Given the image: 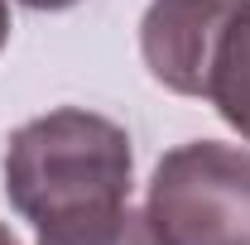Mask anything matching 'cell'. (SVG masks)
<instances>
[{"label":"cell","mask_w":250,"mask_h":245,"mask_svg":"<svg viewBox=\"0 0 250 245\" xmlns=\"http://www.w3.org/2000/svg\"><path fill=\"white\" fill-rule=\"evenodd\" d=\"M130 183H135L130 135L96 111L58 106L10 135L5 197L39 231L77 216L116 212L130 202Z\"/></svg>","instance_id":"cell-1"},{"label":"cell","mask_w":250,"mask_h":245,"mask_svg":"<svg viewBox=\"0 0 250 245\" xmlns=\"http://www.w3.org/2000/svg\"><path fill=\"white\" fill-rule=\"evenodd\" d=\"M145 212L164 245H250V149L221 140L168 149Z\"/></svg>","instance_id":"cell-2"},{"label":"cell","mask_w":250,"mask_h":245,"mask_svg":"<svg viewBox=\"0 0 250 245\" xmlns=\"http://www.w3.org/2000/svg\"><path fill=\"white\" fill-rule=\"evenodd\" d=\"M246 0H154L140 20V53L159 87L207 96V72L231 15Z\"/></svg>","instance_id":"cell-3"},{"label":"cell","mask_w":250,"mask_h":245,"mask_svg":"<svg viewBox=\"0 0 250 245\" xmlns=\"http://www.w3.org/2000/svg\"><path fill=\"white\" fill-rule=\"evenodd\" d=\"M207 101L241 140H250V0L231 15L221 34L212 72H207Z\"/></svg>","instance_id":"cell-4"},{"label":"cell","mask_w":250,"mask_h":245,"mask_svg":"<svg viewBox=\"0 0 250 245\" xmlns=\"http://www.w3.org/2000/svg\"><path fill=\"white\" fill-rule=\"evenodd\" d=\"M39 245H164V241H159L149 212H135L125 202V207L101 212V216H77V221L43 226Z\"/></svg>","instance_id":"cell-5"},{"label":"cell","mask_w":250,"mask_h":245,"mask_svg":"<svg viewBox=\"0 0 250 245\" xmlns=\"http://www.w3.org/2000/svg\"><path fill=\"white\" fill-rule=\"evenodd\" d=\"M20 5H29V10H67L77 0H20Z\"/></svg>","instance_id":"cell-6"},{"label":"cell","mask_w":250,"mask_h":245,"mask_svg":"<svg viewBox=\"0 0 250 245\" xmlns=\"http://www.w3.org/2000/svg\"><path fill=\"white\" fill-rule=\"evenodd\" d=\"M5 39H10V5L0 0V48H5Z\"/></svg>","instance_id":"cell-7"},{"label":"cell","mask_w":250,"mask_h":245,"mask_svg":"<svg viewBox=\"0 0 250 245\" xmlns=\"http://www.w3.org/2000/svg\"><path fill=\"white\" fill-rule=\"evenodd\" d=\"M0 245H20V241H15V231H10L5 221H0Z\"/></svg>","instance_id":"cell-8"}]
</instances>
